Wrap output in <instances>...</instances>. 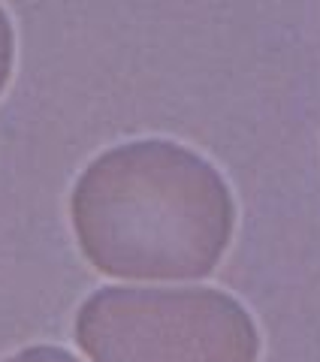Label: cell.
Instances as JSON below:
<instances>
[{"label":"cell","instance_id":"1","mask_svg":"<svg viewBox=\"0 0 320 362\" xmlns=\"http://www.w3.org/2000/svg\"><path fill=\"white\" fill-rule=\"evenodd\" d=\"M70 221L85 259L103 275L193 281L224 259L236 202L200 151L173 139H136L82 169Z\"/></svg>","mask_w":320,"mask_h":362},{"label":"cell","instance_id":"2","mask_svg":"<svg viewBox=\"0 0 320 362\" xmlns=\"http://www.w3.org/2000/svg\"><path fill=\"white\" fill-rule=\"evenodd\" d=\"M94 362H257L251 311L218 287H100L76 311Z\"/></svg>","mask_w":320,"mask_h":362},{"label":"cell","instance_id":"3","mask_svg":"<svg viewBox=\"0 0 320 362\" xmlns=\"http://www.w3.org/2000/svg\"><path fill=\"white\" fill-rule=\"evenodd\" d=\"M13 61H16V33L6 9L0 6V94H4L9 76H13Z\"/></svg>","mask_w":320,"mask_h":362},{"label":"cell","instance_id":"4","mask_svg":"<svg viewBox=\"0 0 320 362\" xmlns=\"http://www.w3.org/2000/svg\"><path fill=\"white\" fill-rule=\"evenodd\" d=\"M4 362H82L79 356H73L70 350L64 347H55V344H33V347H25L13 354Z\"/></svg>","mask_w":320,"mask_h":362}]
</instances>
